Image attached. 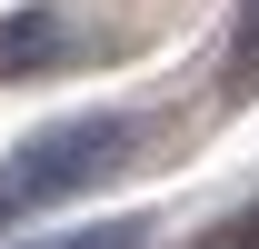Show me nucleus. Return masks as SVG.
I'll return each mask as SVG.
<instances>
[{"label": "nucleus", "instance_id": "7ed1b4c3", "mask_svg": "<svg viewBox=\"0 0 259 249\" xmlns=\"http://www.w3.org/2000/svg\"><path fill=\"white\" fill-rule=\"evenodd\" d=\"M229 90H259V0H239L229 20Z\"/></svg>", "mask_w": 259, "mask_h": 249}, {"label": "nucleus", "instance_id": "f257e3e1", "mask_svg": "<svg viewBox=\"0 0 259 249\" xmlns=\"http://www.w3.org/2000/svg\"><path fill=\"white\" fill-rule=\"evenodd\" d=\"M130 150H140V120H130V110H90V120L40 130L30 150L0 159V229H20V219H40V210H60V199H80V189H100Z\"/></svg>", "mask_w": 259, "mask_h": 249}, {"label": "nucleus", "instance_id": "20e7f679", "mask_svg": "<svg viewBox=\"0 0 259 249\" xmlns=\"http://www.w3.org/2000/svg\"><path fill=\"white\" fill-rule=\"evenodd\" d=\"M150 229L140 219H100V229H60V239H40V249H140Z\"/></svg>", "mask_w": 259, "mask_h": 249}, {"label": "nucleus", "instance_id": "f03ea898", "mask_svg": "<svg viewBox=\"0 0 259 249\" xmlns=\"http://www.w3.org/2000/svg\"><path fill=\"white\" fill-rule=\"evenodd\" d=\"M60 50H70L60 10H20V20L0 30V70H40V60H60Z\"/></svg>", "mask_w": 259, "mask_h": 249}]
</instances>
